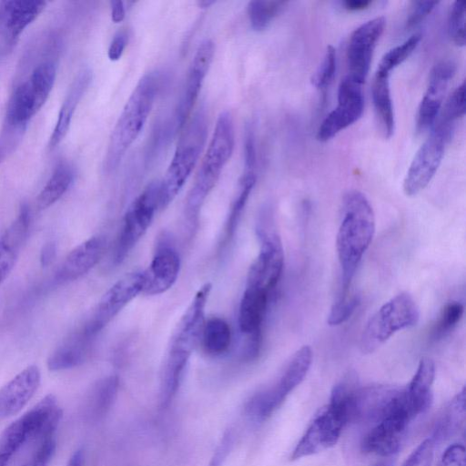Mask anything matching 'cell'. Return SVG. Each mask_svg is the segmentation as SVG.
Returning a JSON list of instances; mask_svg holds the SVG:
<instances>
[{
	"label": "cell",
	"instance_id": "29",
	"mask_svg": "<svg viewBox=\"0 0 466 466\" xmlns=\"http://www.w3.org/2000/svg\"><path fill=\"white\" fill-rule=\"evenodd\" d=\"M119 380L117 376H109L99 380L91 390L86 403V412L92 420H99L112 407L117 396Z\"/></svg>",
	"mask_w": 466,
	"mask_h": 466
},
{
	"label": "cell",
	"instance_id": "26",
	"mask_svg": "<svg viewBox=\"0 0 466 466\" xmlns=\"http://www.w3.org/2000/svg\"><path fill=\"white\" fill-rule=\"evenodd\" d=\"M371 96L379 130L383 137L390 138L395 129L390 75L375 72L371 85Z\"/></svg>",
	"mask_w": 466,
	"mask_h": 466
},
{
	"label": "cell",
	"instance_id": "3",
	"mask_svg": "<svg viewBox=\"0 0 466 466\" xmlns=\"http://www.w3.org/2000/svg\"><path fill=\"white\" fill-rule=\"evenodd\" d=\"M158 72H148L137 82L112 130L105 157V169L117 167L142 131L160 88Z\"/></svg>",
	"mask_w": 466,
	"mask_h": 466
},
{
	"label": "cell",
	"instance_id": "24",
	"mask_svg": "<svg viewBox=\"0 0 466 466\" xmlns=\"http://www.w3.org/2000/svg\"><path fill=\"white\" fill-rule=\"evenodd\" d=\"M435 376V366L431 360H420L417 370L406 389L405 399L416 417L425 411L432 401L431 386Z\"/></svg>",
	"mask_w": 466,
	"mask_h": 466
},
{
	"label": "cell",
	"instance_id": "47",
	"mask_svg": "<svg viewBox=\"0 0 466 466\" xmlns=\"http://www.w3.org/2000/svg\"><path fill=\"white\" fill-rule=\"evenodd\" d=\"M235 431L232 429H228L219 443L218 444L213 456L211 457L209 466H222L228 456L231 452L235 443Z\"/></svg>",
	"mask_w": 466,
	"mask_h": 466
},
{
	"label": "cell",
	"instance_id": "39",
	"mask_svg": "<svg viewBox=\"0 0 466 466\" xmlns=\"http://www.w3.org/2000/svg\"><path fill=\"white\" fill-rule=\"evenodd\" d=\"M360 304V297L349 289H341L328 316L330 326L340 325L350 318Z\"/></svg>",
	"mask_w": 466,
	"mask_h": 466
},
{
	"label": "cell",
	"instance_id": "27",
	"mask_svg": "<svg viewBox=\"0 0 466 466\" xmlns=\"http://www.w3.org/2000/svg\"><path fill=\"white\" fill-rule=\"evenodd\" d=\"M5 32L10 40L19 35L44 11L46 2L42 0L3 1Z\"/></svg>",
	"mask_w": 466,
	"mask_h": 466
},
{
	"label": "cell",
	"instance_id": "19",
	"mask_svg": "<svg viewBox=\"0 0 466 466\" xmlns=\"http://www.w3.org/2000/svg\"><path fill=\"white\" fill-rule=\"evenodd\" d=\"M180 270V258L177 250L167 243L159 246L144 270L146 295H159L168 290L177 281Z\"/></svg>",
	"mask_w": 466,
	"mask_h": 466
},
{
	"label": "cell",
	"instance_id": "49",
	"mask_svg": "<svg viewBox=\"0 0 466 466\" xmlns=\"http://www.w3.org/2000/svg\"><path fill=\"white\" fill-rule=\"evenodd\" d=\"M244 171H256L257 152L253 130L248 128L244 143Z\"/></svg>",
	"mask_w": 466,
	"mask_h": 466
},
{
	"label": "cell",
	"instance_id": "55",
	"mask_svg": "<svg viewBox=\"0 0 466 466\" xmlns=\"http://www.w3.org/2000/svg\"><path fill=\"white\" fill-rule=\"evenodd\" d=\"M5 32V14L3 1H0V34Z\"/></svg>",
	"mask_w": 466,
	"mask_h": 466
},
{
	"label": "cell",
	"instance_id": "46",
	"mask_svg": "<svg viewBox=\"0 0 466 466\" xmlns=\"http://www.w3.org/2000/svg\"><path fill=\"white\" fill-rule=\"evenodd\" d=\"M432 440L423 441L410 455L403 466H431L433 457Z\"/></svg>",
	"mask_w": 466,
	"mask_h": 466
},
{
	"label": "cell",
	"instance_id": "52",
	"mask_svg": "<svg viewBox=\"0 0 466 466\" xmlns=\"http://www.w3.org/2000/svg\"><path fill=\"white\" fill-rule=\"evenodd\" d=\"M340 4L346 10L355 12L367 9L372 5V2L368 0H346Z\"/></svg>",
	"mask_w": 466,
	"mask_h": 466
},
{
	"label": "cell",
	"instance_id": "6",
	"mask_svg": "<svg viewBox=\"0 0 466 466\" xmlns=\"http://www.w3.org/2000/svg\"><path fill=\"white\" fill-rule=\"evenodd\" d=\"M420 318L417 304L408 293H400L385 302L366 324L361 337L363 353H371L395 332L413 327Z\"/></svg>",
	"mask_w": 466,
	"mask_h": 466
},
{
	"label": "cell",
	"instance_id": "37",
	"mask_svg": "<svg viewBox=\"0 0 466 466\" xmlns=\"http://www.w3.org/2000/svg\"><path fill=\"white\" fill-rule=\"evenodd\" d=\"M421 39L420 33H415L403 43L392 47L381 57L377 70L390 75V72L403 63L416 49Z\"/></svg>",
	"mask_w": 466,
	"mask_h": 466
},
{
	"label": "cell",
	"instance_id": "32",
	"mask_svg": "<svg viewBox=\"0 0 466 466\" xmlns=\"http://www.w3.org/2000/svg\"><path fill=\"white\" fill-rule=\"evenodd\" d=\"M256 171H244L239 181L238 192L231 203L225 225V240L230 239L238 228L249 196L256 184Z\"/></svg>",
	"mask_w": 466,
	"mask_h": 466
},
{
	"label": "cell",
	"instance_id": "2",
	"mask_svg": "<svg viewBox=\"0 0 466 466\" xmlns=\"http://www.w3.org/2000/svg\"><path fill=\"white\" fill-rule=\"evenodd\" d=\"M234 146L233 117L230 112L223 111L217 119L211 139L186 198L185 219L190 236L198 227L199 213L206 198L215 187L232 156Z\"/></svg>",
	"mask_w": 466,
	"mask_h": 466
},
{
	"label": "cell",
	"instance_id": "44",
	"mask_svg": "<svg viewBox=\"0 0 466 466\" xmlns=\"http://www.w3.org/2000/svg\"><path fill=\"white\" fill-rule=\"evenodd\" d=\"M56 451L55 438L47 439L37 445L31 457L21 466H47Z\"/></svg>",
	"mask_w": 466,
	"mask_h": 466
},
{
	"label": "cell",
	"instance_id": "5",
	"mask_svg": "<svg viewBox=\"0 0 466 466\" xmlns=\"http://www.w3.org/2000/svg\"><path fill=\"white\" fill-rule=\"evenodd\" d=\"M182 129L171 162L160 181V209L166 208L175 199L199 158L208 133L204 108L198 109L189 117Z\"/></svg>",
	"mask_w": 466,
	"mask_h": 466
},
{
	"label": "cell",
	"instance_id": "54",
	"mask_svg": "<svg viewBox=\"0 0 466 466\" xmlns=\"http://www.w3.org/2000/svg\"><path fill=\"white\" fill-rule=\"evenodd\" d=\"M85 461L84 451L79 449L76 451L69 459L66 466H83Z\"/></svg>",
	"mask_w": 466,
	"mask_h": 466
},
{
	"label": "cell",
	"instance_id": "18",
	"mask_svg": "<svg viewBox=\"0 0 466 466\" xmlns=\"http://www.w3.org/2000/svg\"><path fill=\"white\" fill-rule=\"evenodd\" d=\"M40 370L30 365L0 389V420L19 413L33 398L40 385Z\"/></svg>",
	"mask_w": 466,
	"mask_h": 466
},
{
	"label": "cell",
	"instance_id": "8",
	"mask_svg": "<svg viewBox=\"0 0 466 466\" xmlns=\"http://www.w3.org/2000/svg\"><path fill=\"white\" fill-rule=\"evenodd\" d=\"M403 396V390H398L376 426L365 436L361 444L364 451L389 456L400 449L414 419Z\"/></svg>",
	"mask_w": 466,
	"mask_h": 466
},
{
	"label": "cell",
	"instance_id": "31",
	"mask_svg": "<svg viewBox=\"0 0 466 466\" xmlns=\"http://www.w3.org/2000/svg\"><path fill=\"white\" fill-rule=\"evenodd\" d=\"M207 353L218 356L225 353L230 346L231 331L228 322L218 317L205 320L201 339Z\"/></svg>",
	"mask_w": 466,
	"mask_h": 466
},
{
	"label": "cell",
	"instance_id": "15",
	"mask_svg": "<svg viewBox=\"0 0 466 466\" xmlns=\"http://www.w3.org/2000/svg\"><path fill=\"white\" fill-rule=\"evenodd\" d=\"M214 53L215 46L210 39H204L195 52L176 110V126L178 130L183 128L190 117L189 116L212 63Z\"/></svg>",
	"mask_w": 466,
	"mask_h": 466
},
{
	"label": "cell",
	"instance_id": "43",
	"mask_svg": "<svg viewBox=\"0 0 466 466\" xmlns=\"http://www.w3.org/2000/svg\"><path fill=\"white\" fill-rule=\"evenodd\" d=\"M464 115L465 82L463 81L449 96L441 117L455 122L457 119L464 116Z\"/></svg>",
	"mask_w": 466,
	"mask_h": 466
},
{
	"label": "cell",
	"instance_id": "1",
	"mask_svg": "<svg viewBox=\"0 0 466 466\" xmlns=\"http://www.w3.org/2000/svg\"><path fill=\"white\" fill-rule=\"evenodd\" d=\"M375 232V216L364 194L346 193L342 200L341 221L336 246L341 268V289H349L356 269L370 247Z\"/></svg>",
	"mask_w": 466,
	"mask_h": 466
},
{
	"label": "cell",
	"instance_id": "9",
	"mask_svg": "<svg viewBox=\"0 0 466 466\" xmlns=\"http://www.w3.org/2000/svg\"><path fill=\"white\" fill-rule=\"evenodd\" d=\"M210 290L211 284L205 283L194 295L172 335L166 363L187 368L192 352L201 339Z\"/></svg>",
	"mask_w": 466,
	"mask_h": 466
},
{
	"label": "cell",
	"instance_id": "42",
	"mask_svg": "<svg viewBox=\"0 0 466 466\" xmlns=\"http://www.w3.org/2000/svg\"><path fill=\"white\" fill-rule=\"evenodd\" d=\"M26 126L5 120L0 132V163L4 161L21 141Z\"/></svg>",
	"mask_w": 466,
	"mask_h": 466
},
{
	"label": "cell",
	"instance_id": "35",
	"mask_svg": "<svg viewBox=\"0 0 466 466\" xmlns=\"http://www.w3.org/2000/svg\"><path fill=\"white\" fill-rule=\"evenodd\" d=\"M56 76V66L52 62L38 65L28 80L37 111L43 106L54 86Z\"/></svg>",
	"mask_w": 466,
	"mask_h": 466
},
{
	"label": "cell",
	"instance_id": "25",
	"mask_svg": "<svg viewBox=\"0 0 466 466\" xmlns=\"http://www.w3.org/2000/svg\"><path fill=\"white\" fill-rule=\"evenodd\" d=\"M93 339L83 328L70 335L49 356L48 369L56 371L71 369L83 363L88 354Z\"/></svg>",
	"mask_w": 466,
	"mask_h": 466
},
{
	"label": "cell",
	"instance_id": "56",
	"mask_svg": "<svg viewBox=\"0 0 466 466\" xmlns=\"http://www.w3.org/2000/svg\"><path fill=\"white\" fill-rule=\"evenodd\" d=\"M214 3H215L214 1H207V0L198 2L199 6H202L203 8L208 7L209 5H211Z\"/></svg>",
	"mask_w": 466,
	"mask_h": 466
},
{
	"label": "cell",
	"instance_id": "16",
	"mask_svg": "<svg viewBox=\"0 0 466 466\" xmlns=\"http://www.w3.org/2000/svg\"><path fill=\"white\" fill-rule=\"evenodd\" d=\"M345 422L328 405L315 416L313 421L295 447L291 460L316 454L334 446Z\"/></svg>",
	"mask_w": 466,
	"mask_h": 466
},
{
	"label": "cell",
	"instance_id": "12",
	"mask_svg": "<svg viewBox=\"0 0 466 466\" xmlns=\"http://www.w3.org/2000/svg\"><path fill=\"white\" fill-rule=\"evenodd\" d=\"M144 271H133L118 279L102 296L83 329L95 338L132 299L143 291Z\"/></svg>",
	"mask_w": 466,
	"mask_h": 466
},
{
	"label": "cell",
	"instance_id": "36",
	"mask_svg": "<svg viewBox=\"0 0 466 466\" xmlns=\"http://www.w3.org/2000/svg\"><path fill=\"white\" fill-rule=\"evenodd\" d=\"M287 4L285 1H250L248 5V15L251 27L258 32L265 30Z\"/></svg>",
	"mask_w": 466,
	"mask_h": 466
},
{
	"label": "cell",
	"instance_id": "10",
	"mask_svg": "<svg viewBox=\"0 0 466 466\" xmlns=\"http://www.w3.org/2000/svg\"><path fill=\"white\" fill-rule=\"evenodd\" d=\"M160 181L150 182L127 208L116 243L114 261L121 263L145 235L159 208Z\"/></svg>",
	"mask_w": 466,
	"mask_h": 466
},
{
	"label": "cell",
	"instance_id": "14",
	"mask_svg": "<svg viewBox=\"0 0 466 466\" xmlns=\"http://www.w3.org/2000/svg\"><path fill=\"white\" fill-rule=\"evenodd\" d=\"M385 25V17L377 16L358 26L350 36L347 47V76L361 85L366 80L373 52Z\"/></svg>",
	"mask_w": 466,
	"mask_h": 466
},
{
	"label": "cell",
	"instance_id": "34",
	"mask_svg": "<svg viewBox=\"0 0 466 466\" xmlns=\"http://www.w3.org/2000/svg\"><path fill=\"white\" fill-rule=\"evenodd\" d=\"M285 400L274 386L253 395L246 403L245 414L255 422L267 420Z\"/></svg>",
	"mask_w": 466,
	"mask_h": 466
},
{
	"label": "cell",
	"instance_id": "53",
	"mask_svg": "<svg viewBox=\"0 0 466 466\" xmlns=\"http://www.w3.org/2000/svg\"><path fill=\"white\" fill-rule=\"evenodd\" d=\"M56 256V245L54 243H46L40 254V262L41 265L46 267L51 263Z\"/></svg>",
	"mask_w": 466,
	"mask_h": 466
},
{
	"label": "cell",
	"instance_id": "4",
	"mask_svg": "<svg viewBox=\"0 0 466 466\" xmlns=\"http://www.w3.org/2000/svg\"><path fill=\"white\" fill-rule=\"evenodd\" d=\"M61 418L56 397L48 394L10 423L0 435V466H7L25 445L53 438Z\"/></svg>",
	"mask_w": 466,
	"mask_h": 466
},
{
	"label": "cell",
	"instance_id": "51",
	"mask_svg": "<svg viewBox=\"0 0 466 466\" xmlns=\"http://www.w3.org/2000/svg\"><path fill=\"white\" fill-rule=\"evenodd\" d=\"M111 19L114 23H120L126 15V7L123 1H111Z\"/></svg>",
	"mask_w": 466,
	"mask_h": 466
},
{
	"label": "cell",
	"instance_id": "33",
	"mask_svg": "<svg viewBox=\"0 0 466 466\" xmlns=\"http://www.w3.org/2000/svg\"><path fill=\"white\" fill-rule=\"evenodd\" d=\"M73 178L72 169L66 164L59 165L36 198L38 208L46 209L56 202L69 188Z\"/></svg>",
	"mask_w": 466,
	"mask_h": 466
},
{
	"label": "cell",
	"instance_id": "48",
	"mask_svg": "<svg viewBox=\"0 0 466 466\" xmlns=\"http://www.w3.org/2000/svg\"><path fill=\"white\" fill-rule=\"evenodd\" d=\"M465 447L461 444L449 446L441 455L438 466H465Z\"/></svg>",
	"mask_w": 466,
	"mask_h": 466
},
{
	"label": "cell",
	"instance_id": "22",
	"mask_svg": "<svg viewBox=\"0 0 466 466\" xmlns=\"http://www.w3.org/2000/svg\"><path fill=\"white\" fill-rule=\"evenodd\" d=\"M271 293L246 287L239 304L238 325L248 338L262 339V325Z\"/></svg>",
	"mask_w": 466,
	"mask_h": 466
},
{
	"label": "cell",
	"instance_id": "57",
	"mask_svg": "<svg viewBox=\"0 0 466 466\" xmlns=\"http://www.w3.org/2000/svg\"><path fill=\"white\" fill-rule=\"evenodd\" d=\"M375 466H389V465H388V464H386V463H378V464H377V465H375Z\"/></svg>",
	"mask_w": 466,
	"mask_h": 466
},
{
	"label": "cell",
	"instance_id": "41",
	"mask_svg": "<svg viewBox=\"0 0 466 466\" xmlns=\"http://www.w3.org/2000/svg\"><path fill=\"white\" fill-rule=\"evenodd\" d=\"M448 33L451 41L458 46L465 45V2L455 1L450 8Z\"/></svg>",
	"mask_w": 466,
	"mask_h": 466
},
{
	"label": "cell",
	"instance_id": "17",
	"mask_svg": "<svg viewBox=\"0 0 466 466\" xmlns=\"http://www.w3.org/2000/svg\"><path fill=\"white\" fill-rule=\"evenodd\" d=\"M455 72L456 65L450 59L441 60L432 67L416 116V131L419 134L435 124L444 95Z\"/></svg>",
	"mask_w": 466,
	"mask_h": 466
},
{
	"label": "cell",
	"instance_id": "23",
	"mask_svg": "<svg viewBox=\"0 0 466 466\" xmlns=\"http://www.w3.org/2000/svg\"><path fill=\"white\" fill-rule=\"evenodd\" d=\"M92 81V71L83 68L74 78L61 106L56 126L49 138V148L57 147L66 136L71 120L79 102Z\"/></svg>",
	"mask_w": 466,
	"mask_h": 466
},
{
	"label": "cell",
	"instance_id": "11",
	"mask_svg": "<svg viewBox=\"0 0 466 466\" xmlns=\"http://www.w3.org/2000/svg\"><path fill=\"white\" fill-rule=\"evenodd\" d=\"M258 235L260 249L248 269L246 287L272 293L283 271V248L279 234L268 218L258 226Z\"/></svg>",
	"mask_w": 466,
	"mask_h": 466
},
{
	"label": "cell",
	"instance_id": "7",
	"mask_svg": "<svg viewBox=\"0 0 466 466\" xmlns=\"http://www.w3.org/2000/svg\"><path fill=\"white\" fill-rule=\"evenodd\" d=\"M455 122L441 117L416 152L403 181V191L412 197L423 190L437 172L451 140Z\"/></svg>",
	"mask_w": 466,
	"mask_h": 466
},
{
	"label": "cell",
	"instance_id": "21",
	"mask_svg": "<svg viewBox=\"0 0 466 466\" xmlns=\"http://www.w3.org/2000/svg\"><path fill=\"white\" fill-rule=\"evenodd\" d=\"M30 223L28 208L24 205L16 218L0 238V285L13 270L26 238Z\"/></svg>",
	"mask_w": 466,
	"mask_h": 466
},
{
	"label": "cell",
	"instance_id": "28",
	"mask_svg": "<svg viewBox=\"0 0 466 466\" xmlns=\"http://www.w3.org/2000/svg\"><path fill=\"white\" fill-rule=\"evenodd\" d=\"M312 362V350L305 345L298 350L279 381L274 385L277 390L286 398L306 377Z\"/></svg>",
	"mask_w": 466,
	"mask_h": 466
},
{
	"label": "cell",
	"instance_id": "38",
	"mask_svg": "<svg viewBox=\"0 0 466 466\" xmlns=\"http://www.w3.org/2000/svg\"><path fill=\"white\" fill-rule=\"evenodd\" d=\"M463 311L464 307L461 303L458 301L447 303L431 329L430 339L437 341L449 334L461 320Z\"/></svg>",
	"mask_w": 466,
	"mask_h": 466
},
{
	"label": "cell",
	"instance_id": "20",
	"mask_svg": "<svg viewBox=\"0 0 466 466\" xmlns=\"http://www.w3.org/2000/svg\"><path fill=\"white\" fill-rule=\"evenodd\" d=\"M106 240L94 236L73 248L62 262L56 273L59 281L77 279L93 268L103 256Z\"/></svg>",
	"mask_w": 466,
	"mask_h": 466
},
{
	"label": "cell",
	"instance_id": "45",
	"mask_svg": "<svg viewBox=\"0 0 466 466\" xmlns=\"http://www.w3.org/2000/svg\"><path fill=\"white\" fill-rule=\"evenodd\" d=\"M437 1H413L410 3V9L406 18V27L410 28L428 16L438 5Z\"/></svg>",
	"mask_w": 466,
	"mask_h": 466
},
{
	"label": "cell",
	"instance_id": "13",
	"mask_svg": "<svg viewBox=\"0 0 466 466\" xmlns=\"http://www.w3.org/2000/svg\"><path fill=\"white\" fill-rule=\"evenodd\" d=\"M361 84L349 76H344L338 88L336 107L320 123L316 137L326 142L358 121L364 110Z\"/></svg>",
	"mask_w": 466,
	"mask_h": 466
},
{
	"label": "cell",
	"instance_id": "40",
	"mask_svg": "<svg viewBox=\"0 0 466 466\" xmlns=\"http://www.w3.org/2000/svg\"><path fill=\"white\" fill-rule=\"evenodd\" d=\"M337 68V53L332 46H328L316 71L311 76V84L317 89L327 88L331 83Z\"/></svg>",
	"mask_w": 466,
	"mask_h": 466
},
{
	"label": "cell",
	"instance_id": "30",
	"mask_svg": "<svg viewBox=\"0 0 466 466\" xmlns=\"http://www.w3.org/2000/svg\"><path fill=\"white\" fill-rule=\"evenodd\" d=\"M37 113L35 98L28 81L20 84L14 91L5 114L6 121L26 126L30 118Z\"/></svg>",
	"mask_w": 466,
	"mask_h": 466
},
{
	"label": "cell",
	"instance_id": "50",
	"mask_svg": "<svg viewBox=\"0 0 466 466\" xmlns=\"http://www.w3.org/2000/svg\"><path fill=\"white\" fill-rule=\"evenodd\" d=\"M127 44V35L124 31L117 32L108 47L107 56L111 61H117L121 58Z\"/></svg>",
	"mask_w": 466,
	"mask_h": 466
}]
</instances>
